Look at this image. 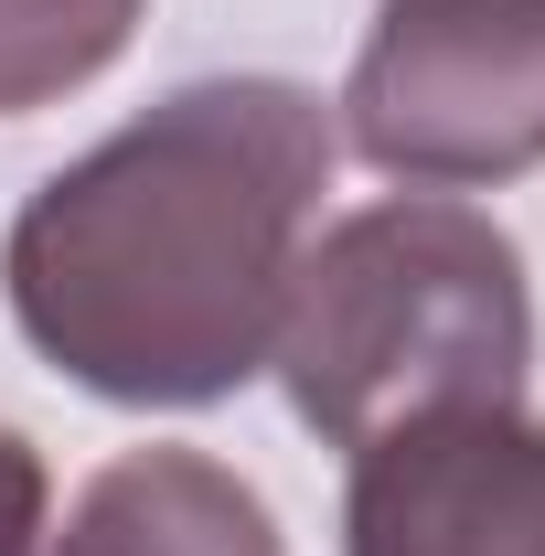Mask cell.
<instances>
[{"instance_id": "1", "label": "cell", "mask_w": 545, "mask_h": 556, "mask_svg": "<svg viewBox=\"0 0 545 556\" xmlns=\"http://www.w3.org/2000/svg\"><path fill=\"white\" fill-rule=\"evenodd\" d=\"M321 193L332 108L310 86L193 75L11 214V321L107 407H225L268 375Z\"/></svg>"}, {"instance_id": "4", "label": "cell", "mask_w": 545, "mask_h": 556, "mask_svg": "<svg viewBox=\"0 0 545 556\" xmlns=\"http://www.w3.org/2000/svg\"><path fill=\"white\" fill-rule=\"evenodd\" d=\"M342 556H545V417L460 407L364 439Z\"/></svg>"}, {"instance_id": "5", "label": "cell", "mask_w": 545, "mask_h": 556, "mask_svg": "<svg viewBox=\"0 0 545 556\" xmlns=\"http://www.w3.org/2000/svg\"><path fill=\"white\" fill-rule=\"evenodd\" d=\"M43 556H289L257 482H236L214 450H118L75 492L65 535Z\"/></svg>"}, {"instance_id": "2", "label": "cell", "mask_w": 545, "mask_h": 556, "mask_svg": "<svg viewBox=\"0 0 545 556\" xmlns=\"http://www.w3.org/2000/svg\"><path fill=\"white\" fill-rule=\"evenodd\" d=\"M268 375L321 450H364L407 417L524 407L535 289L524 247L460 193H385L300 247Z\"/></svg>"}, {"instance_id": "3", "label": "cell", "mask_w": 545, "mask_h": 556, "mask_svg": "<svg viewBox=\"0 0 545 556\" xmlns=\"http://www.w3.org/2000/svg\"><path fill=\"white\" fill-rule=\"evenodd\" d=\"M342 139L407 193H492L545 161V0H385L342 75Z\"/></svg>"}, {"instance_id": "6", "label": "cell", "mask_w": 545, "mask_h": 556, "mask_svg": "<svg viewBox=\"0 0 545 556\" xmlns=\"http://www.w3.org/2000/svg\"><path fill=\"white\" fill-rule=\"evenodd\" d=\"M150 0H0V118H33L129 54Z\"/></svg>"}, {"instance_id": "7", "label": "cell", "mask_w": 545, "mask_h": 556, "mask_svg": "<svg viewBox=\"0 0 545 556\" xmlns=\"http://www.w3.org/2000/svg\"><path fill=\"white\" fill-rule=\"evenodd\" d=\"M43 503H54L43 450L22 428H0V556H43Z\"/></svg>"}]
</instances>
